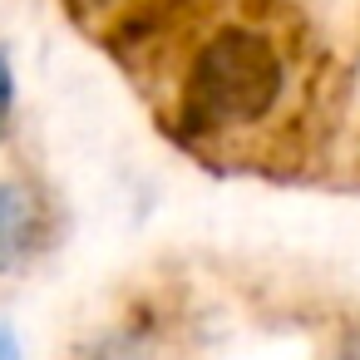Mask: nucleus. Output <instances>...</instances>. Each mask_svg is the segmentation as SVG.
<instances>
[{
  "mask_svg": "<svg viewBox=\"0 0 360 360\" xmlns=\"http://www.w3.org/2000/svg\"><path fill=\"white\" fill-rule=\"evenodd\" d=\"M286 89V60L271 35L227 25L217 30L188 70V119L202 129H247L276 109Z\"/></svg>",
  "mask_w": 360,
  "mask_h": 360,
  "instance_id": "obj_1",
  "label": "nucleus"
},
{
  "mask_svg": "<svg viewBox=\"0 0 360 360\" xmlns=\"http://www.w3.org/2000/svg\"><path fill=\"white\" fill-rule=\"evenodd\" d=\"M50 247V202L30 178H0V276L25 271Z\"/></svg>",
  "mask_w": 360,
  "mask_h": 360,
  "instance_id": "obj_2",
  "label": "nucleus"
},
{
  "mask_svg": "<svg viewBox=\"0 0 360 360\" xmlns=\"http://www.w3.org/2000/svg\"><path fill=\"white\" fill-rule=\"evenodd\" d=\"M11 114H15V65L0 50V139L11 134Z\"/></svg>",
  "mask_w": 360,
  "mask_h": 360,
  "instance_id": "obj_3",
  "label": "nucleus"
},
{
  "mask_svg": "<svg viewBox=\"0 0 360 360\" xmlns=\"http://www.w3.org/2000/svg\"><path fill=\"white\" fill-rule=\"evenodd\" d=\"M94 360H143V350H139V340H129V335H104V340L94 345Z\"/></svg>",
  "mask_w": 360,
  "mask_h": 360,
  "instance_id": "obj_4",
  "label": "nucleus"
},
{
  "mask_svg": "<svg viewBox=\"0 0 360 360\" xmlns=\"http://www.w3.org/2000/svg\"><path fill=\"white\" fill-rule=\"evenodd\" d=\"M0 360H20V335L0 321Z\"/></svg>",
  "mask_w": 360,
  "mask_h": 360,
  "instance_id": "obj_5",
  "label": "nucleus"
}]
</instances>
